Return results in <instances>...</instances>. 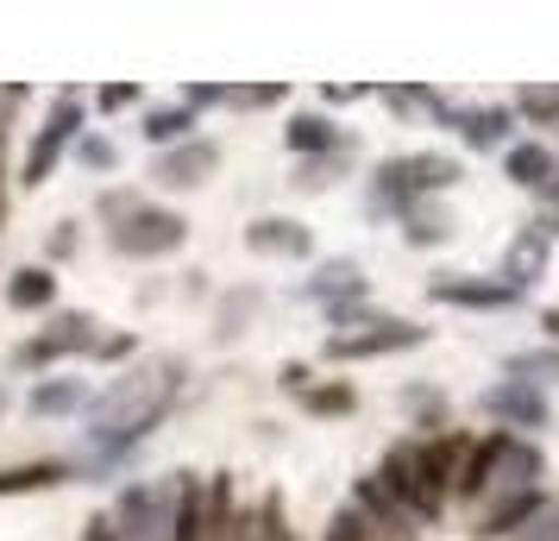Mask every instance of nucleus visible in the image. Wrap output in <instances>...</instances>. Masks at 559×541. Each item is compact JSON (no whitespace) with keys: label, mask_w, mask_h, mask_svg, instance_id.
Listing matches in <instances>:
<instances>
[{"label":"nucleus","mask_w":559,"mask_h":541,"mask_svg":"<svg viewBox=\"0 0 559 541\" xmlns=\"http://www.w3.org/2000/svg\"><path fill=\"white\" fill-rule=\"evenodd\" d=\"M258 303H264V290H258V284L227 290V296L214 303V340H239V334H246V321L258 315Z\"/></svg>","instance_id":"c85d7f7f"},{"label":"nucleus","mask_w":559,"mask_h":541,"mask_svg":"<svg viewBox=\"0 0 559 541\" xmlns=\"http://www.w3.org/2000/svg\"><path fill=\"white\" fill-rule=\"evenodd\" d=\"M227 82H195V89H182V107H189V114H202V107H227Z\"/></svg>","instance_id":"ea45409f"},{"label":"nucleus","mask_w":559,"mask_h":541,"mask_svg":"<svg viewBox=\"0 0 559 541\" xmlns=\"http://www.w3.org/2000/svg\"><path fill=\"white\" fill-rule=\"evenodd\" d=\"M540 479H547V454H540V440L509 435V454H503V479H497V491H540Z\"/></svg>","instance_id":"a878e982"},{"label":"nucleus","mask_w":559,"mask_h":541,"mask_svg":"<svg viewBox=\"0 0 559 541\" xmlns=\"http://www.w3.org/2000/svg\"><path fill=\"white\" fill-rule=\"evenodd\" d=\"M503 454H509V435H503V428L472 435L465 460H459V479H453V497H459V504H484V497L497 491V479H503Z\"/></svg>","instance_id":"4468645a"},{"label":"nucleus","mask_w":559,"mask_h":541,"mask_svg":"<svg viewBox=\"0 0 559 541\" xmlns=\"http://www.w3.org/2000/svg\"><path fill=\"white\" fill-rule=\"evenodd\" d=\"M321 541H390V536H378L365 516L353 510V504H340V510L328 516V529H321Z\"/></svg>","instance_id":"473e14b6"},{"label":"nucleus","mask_w":559,"mask_h":541,"mask_svg":"<svg viewBox=\"0 0 559 541\" xmlns=\"http://www.w3.org/2000/svg\"><path fill=\"white\" fill-rule=\"evenodd\" d=\"M76 252H82V233H76V221H57V227L45 233V264L57 271V264H70Z\"/></svg>","instance_id":"4c0bfd02"},{"label":"nucleus","mask_w":559,"mask_h":541,"mask_svg":"<svg viewBox=\"0 0 559 541\" xmlns=\"http://www.w3.org/2000/svg\"><path fill=\"white\" fill-rule=\"evenodd\" d=\"M503 177L515 183V189H547L554 183V145H540V139H515L503 152Z\"/></svg>","instance_id":"5701e85b"},{"label":"nucleus","mask_w":559,"mask_h":541,"mask_svg":"<svg viewBox=\"0 0 559 541\" xmlns=\"http://www.w3.org/2000/svg\"><path fill=\"white\" fill-rule=\"evenodd\" d=\"M403 410L415 415V428H428V435H440V428H453L447 422V397L428 385H403Z\"/></svg>","instance_id":"2f4dec72"},{"label":"nucleus","mask_w":559,"mask_h":541,"mask_svg":"<svg viewBox=\"0 0 559 541\" xmlns=\"http://www.w3.org/2000/svg\"><path fill=\"white\" fill-rule=\"evenodd\" d=\"M88 397H95V390H88V378H38V385H32V397H26V410L38 415V422H57V415H82L88 410Z\"/></svg>","instance_id":"aec40b11"},{"label":"nucleus","mask_w":559,"mask_h":541,"mask_svg":"<svg viewBox=\"0 0 559 541\" xmlns=\"http://www.w3.org/2000/svg\"><path fill=\"white\" fill-rule=\"evenodd\" d=\"M82 360H95V365H120V372H127V365L139 360V334H95V346H88Z\"/></svg>","instance_id":"f704fd0d"},{"label":"nucleus","mask_w":559,"mask_h":541,"mask_svg":"<svg viewBox=\"0 0 559 541\" xmlns=\"http://www.w3.org/2000/svg\"><path fill=\"white\" fill-rule=\"evenodd\" d=\"M522 541H559V504H554L547 516H534V522H528V536H522Z\"/></svg>","instance_id":"37998d69"},{"label":"nucleus","mask_w":559,"mask_h":541,"mask_svg":"<svg viewBox=\"0 0 559 541\" xmlns=\"http://www.w3.org/2000/svg\"><path fill=\"white\" fill-rule=\"evenodd\" d=\"M221 170V145L214 139H189V145H170V152H157V164H152V177H157V189H170V196H189V189H202L207 177Z\"/></svg>","instance_id":"f8f14e48"},{"label":"nucleus","mask_w":559,"mask_h":541,"mask_svg":"<svg viewBox=\"0 0 559 541\" xmlns=\"http://www.w3.org/2000/svg\"><path fill=\"white\" fill-rule=\"evenodd\" d=\"M540 328H547V346H559V309H540Z\"/></svg>","instance_id":"a18cd8bd"},{"label":"nucleus","mask_w":559,"mask_h":541,"mask_svg":"<svg viewBox=\"0 0 559 541\" xmlns=\"http://www.w3.org/2000/svg\"><path fill=\"white\" fill-rule=\"evenodd\" d=\"M0 227H7V196H0Z\"/></svg>","instance_id":"de8ad7c7"},{"label":"nucleus","mask_w":559,"mask_h":541,"mask_svg":"<svg viewBox=\"0 0 559 541\" xmlns=\"http://www.w3.org/2000/svg\"><path fill=\"white\" fill-rule=\"evenodd\" d=\"M428 328L421 321H408V315H365L358 328L346 334H328L321 340V360L328 365H365V360H390V353H408V346H421Z\"/></svg>","instance_id":"20e7f679"},{"label":"nucleus","mask_w":559,"mask_h":541,"mask_svg":"<svg viewBox=\"0 0 559 541\" xmlns=\"http://www.w3.org/2000/svg\"><path fill=\"white\" fill-rule=\"evenodd\" d=\"M82 132H88V102H82L76 89H63V95L51 102V120L32 132L26 164H20V183H26V189H45V183L57 177V164L76 152Z\"/></svg>","instance_id":"7ed1b4c3"},{"label":"nucleus","mask_w":559,"mask_h":541,"mask_svg":"<svg viewBox=\"0 0 559 541\" xmlns=\"http://www.w3.org/2000/svg\"><path fill=\"white\" fill-rule=\"evenodd\" d=\"M246 252L258 258H314V233L302 221H289V214H264L246 227Z\"/></svg>","instance_id":"f3484780"},{"label":"nucleus","mask_w":559,"mask_h":541,"mask_svg":"<svg viewBox=\"0 0 559 541\" xmlns=\"http://www.w3.org/2000/svg\"><path fill=\"white\" fill-rule=\"evenodd\" d=\"M76 479V460H20L0 466V497H26V491H51Z\"/></svg>","instance_id":"4be33fe9"},{"label":"nucleus","mask_w":559,"mask_h":541,"mask_svg":"<svg viewBox=\"0 0 559 541\" xmlns=\"http://www.w3.org/2000/svg\"><path fill=\"white\" fill-rule=\"evenodd\" d=\"M76 164L102 177V170H114V164H120V145H114V139H102V132H82V139H76Z\"/></svg>","instance_id":"c9c22d12"},{"label":"nucleus","mask_w":559,"mask_h":541,"mask_svg":"<svg viewBox=\"0 0 559 541\" xmlns=\"http://www.w3.org/2000/svg\"><path fill=\"white\" fill-rule=\"evenodd\" d=\"M195 127H202V114H189L182 102H170V107H145V145L152 152H170V145H189L195 139Z\"/></svg>","instance_id":"393cba45"},{"label":"nucleus","mask_w":559,"mask_h":541,"mask_svg":"<svg viewBox=\"0 0 559 541\" xmlns=\"http://www.w3.org/2000/svg\"><path fill=\"white\" fill-rule=\"evenodd\" d=\"M283 145L302 157V164H314V157L346 152V132H340V120H333V114H296V120L283 127Z\"/></svg>","instance_id":"6ab92c4d"},{"label":"nucleus","mask_w":559,"mask_h":541,"mask_svg":"<svg viewBox=\"0 0 559 541\" xmlns=\"http://www.w3.org/2000/svg\"><path fill=\"white\" fill-rule=\"evenodd\" d=\"M554 239H559V208H540L528 227L509 233L497 278H503V284H515V290H534L540 278H547V264H554Z\"/></svg>","instance_id":"1a4fd4ad"},{"label":"nucleus","mask_w":559,"mask_h":541,"mask_svg":"<svg viewBox=\"0 0 559 541\" xmlns=\"http://www.w3.org/2000/svg\"><path fill=\"white\" fill-rule=\"evenodd\" d=\"M95 334H102V328H95L88 309H57L45 334H32V340L13 346V365H20V372H57L63 360H82V353L95 346Z\"/></svg>","instance_id":"0eeeda50"},{"label":"nucleus","mask_w":559,"mask_h":541,"mask_svg":"<svg viewBox=\"0 0 559 541\" xmlns=\"http://www.w3.org/2000/svg\"><path fill=\"white\" fill-rule=\"evenodd\" d=\"M95 107H102V114H127V107H139V89H132V82H102V89H95Z\"/></svg>","instance_id":"58836bf2"},{"label":"nucleus","mask_w":559,"mask_h":541,"mask_svg":"<svg viewBox=\"0 0 559 541\" xmlns=\"http://www.w3.org/2000/svg\"><path fill=\"white\" fill-rule=\"evenodd\" d=\"M7 410H13V390H7V378H0V422H7Z\"/></svg>","instance_id":"49530a36"},{"label":"nucleus","mask_w":559,"mask_h":541,"mask_svg":"<svg viewBox=\"0 0 559 541\" xmlns=\"http://www.w3.org/2000/svg\"><path fill=\"white\" fill-rule=\"evenodd\" d=\"M547 510H554L547 485L540 491H497V497L484 504V516H478V541H522L528 536V522L534 516H547Z\"/></svg>","instance_id":"ddd939ff"},{"label":"nucleus","mask_w":559,"mask_h":541,"mask_svg":"<svg viewBox=\"0 0 559 541\" xmlns=\"http://www.w3.org/2000/svg\"><path fill=\"white\" fill-rule=\"evenodd\" d=\"M170 541H207V479H202V472H177V516H170Z\"/></svg>","instance_id":"412c9836"},{"label":"nucleus","mask_w":559,"mask_h":541,"mask_svg":"<svg viewBox=\"0 0 559 541\" xmlns=\"http://www.w3.org/2000/svg\"><path fill=\"white\" fill-rule=\"evenodd\" d=\"M509 107H515V120H528V127H559V82H528V89L509 95Z\"/></svg>","instance_id":"7c9ffc66"},{"label":"nucleus","mask_w":559,"mask_h":541,"mask_svg":"<svg viewBox=\"0 0 559 541\" xmlns=\"http://www.w3.org/2000/svg\"><path fill=\"white\" fill-rule=\"evenodd\" d=\"M0 177H7V170H0Z\"/></svg>","instance_id":"8fccbe9b"},{"label":"nucleus","mask_w":559,"mask_h":541,"mask_svg":"<svg viewBox=\"0 0 559 541\" xmlns=\"http://www.w3.org/2000/svg\"><path fill=\"white\" fill-rule=\"evenodd\" d=\"M57 278L51 264H20V271H7V309L13 315H51L57 309Z\"/></svg>","instance_id":"a211bd4d"},{"label":"nucleus","mask_w":559,"mask_h":541,"mask_svg":"<svg viewBox=\"0 0 559 541\" xmlns=\"http://www.w3.org/2000/svg\"><path fill=\"white\" fill-rule=\"evenodd\" d=\"M182 246H189V221H182L177 208H157V202H145L120 227H107V252L132 258V264H157V258L182 252Z\"/></svg>","instance_id":"423d86ee"},{"label":"nucleus","mask_w":559,"mask_h":541,"mask_svg":"<svg viewBox=\"0 0 559 541\" xmlns=\"http://www.w3.org/2000/svg\"><path fill=\"white\" fill-rule=\"evenodd\" d=\"M459 177H465V170H459V157H447V152H396L365 177V214H371V221H396L408 202H440Z\"/></svg>","instance_id":"f03ea898"},{"label":"nucleus","mask_w":559,"mask_h":541,"mask_svg":"<svg viewBox=\"0 0 559 541\" xmlns=\"http://www.w3.org/2000/svg\"><path fill=\"white\" fill-rule=\"evenodd\" d=\"M296 403H302L314 422H340V415H358V385L353 378H314Z\"/></svg>","instance_id":"bb28decb"},{"label":"nucleus","mask_w":559,"mask_h":541,"mask_svg":"<svg viewBox=\"0 0 559 541\" xmlns=\"http://www.w3.org/2000/svg\"><path fill=\"white\" fill-rule=\"evenodd\" d=\"M515 107L509 102H484V107H453V132H459V145L465 152H509L515 145Z\"/></svg>","instance_id":"2eb2a0df"},{"label":"nucleus","mask_w":559,"mask_h":541,"mask_svg":"<svg viewBox=\"0 0 559 541\" xmlns=\"http://www.w3.org/2000/svg\"><path fill=\"white\" fill-rule=\"evenodd\" d=\"M277 385H283V390H296V397H302V390L314 385V372H308L302 360H289V365H283V372H277Z\"/></svg>","instance_id":"79ce46f5"},{"label":"nucleus","mask_w":559,"mask_h":541,"mask_svg":"<svg viewBox=\"0 0 559 541\" xmlns=\"http://www.w3.org/2000/svg\"><path fill=\"white\" fill-rule=\"evenodd\" d=\"M378 102L390 107V114H433L440 127H453V102L440 95V89H421V82H396V89H378Z\"/></svg>","instance_id":"cd10ccee"},{"label":"nucleus","mask_w":559,"mask_h":541,"mask_svg":"<svg viewBox=\"0 0 559 541\" xmlns=\"http://www.w3.org/2000/svg\"><path fill=\"white\" fill-rule=\"evenodd\" d=\"M114 529L120 541H170V516H177V472L170 479H127L114 491Z\"/></svg>","instance_id":"39448f33"},{"label":"nucleus","mask_w":559,"mask_h":541,"mask_svg":"<svg viewBox=\"0 0 559 541\" xmlns=\"http://www.w3.org/2000/svg\"><path fill=\"white\" fill-rule=\"evenodd\" d=\"M0 145H7V114H0Z\"/></svg>","instance_id":"09e8293b"},{"label":"nucleus","mask_w":559,"mask_h":541,"mask_svg":"<svg viewBox=\"0 0 559 541\" xmlns=\"http://www.w3.org/2000/svg\"><path fill=\"white\" fill-rule=\"evenodd\" d=\"M396 227H403V239L415 252H433V246L453 239V214H447V202H408L403 214H396Z\"/></svg>","instance_id":"b1692460"},{"label":"nucleus","mask_w":559,"mask_h":541,"mask_svg":"<svg viewBox=\"0 0 559 541\" xmlns=\"http://www.w3.org/2000/svg\"><path fill=\"white\" fill-rule=\"evenodd\" d=\"M302 296L314 309H340V303H365L371 284H365V271H358V258H321V264L308 271Z\"/></svg>","instance_id":"dca6fc26"},{"label":"nucleus","mask_w":559,"mask_h":541,"mask_svg":"<svg viewBox=\"0 0 559 541\" xmlns=\"http://www.w3.org/2000/svg\"><path fill=\"white\" fill-rule=\"evenodd\" d=\"M428 296L440 309H472V315H503V309L528 303V290L503 284L497 271L490 278H478V271H440V278H428Z\"/></svg>","instance_id":"9d476101"},{"label":"nucleus","mask_w":559,"mask_h":541,"mask_svg":"<svg viewBox=\"0 0 559 541\" xmlns=\"http://www.w3.org/2000/svg\"><path fill=\"white\" fill-rule=\"evenodd\" d=\"M503 378H522V385H559V346H522L503 360Z\"/></svg>","instance_id":"c756f323"},{"label":"nucleus","mask_w":559,"mask_h":541,"mask_svg":"<svg viewBox=\"0 0 559 541\" xmlns=\"http://www.w3.org/2000/svg\"><path fill=\"white\" fill-rule=\"evenodd\" d=\"M365 95H378L371 82H340V89H321V102L328 107H353V102H365Z\"/></svg>","instance_id":"a19ab883"},{"label":"nucleus","mask_w":559,"mask_h":541,"mask_svg":"<svg viewBox=\"0 0 559 541\" xmlns=\"http://www.w3.org/2000/svg\"><path fill=\"white\" fill-rule=\"evenodd\" d=\"M289 102V89L283 82H258V89H233L227 107H239V114H258V107H283Z\"/></svg>","instance_id":"e433bc0d"},{"label":"nucleus","mask_w":559,"mask_h":541,"mask_svg":"<svg viewBox=\"0 0 559 541\" xmlns=\"http://www.w3.org/2000/svg\"><path fill=\"white\" fill-rule=\"evenodd\" d=\"M465 447H472V435H465V428H440V435L390 440V447H383V460L371 466V472H378L383 485L403 497V510L415 516L421 529H433V522L447 516V504H453V479H459Z\"/></svg>","instance_id":"f257e3e1"},{"label":"nucleus","mask_w":559,"mask_h":541,"mask_svg":"<svg viewBox=\"0 0 559 541\" xmlns=\"http://www.w3.org/2000/svg\"><path fill=\"white\" fill-rule=\"evenodd\" d=\"M478 410L490 415V428L522 435V440H534L540 428H554V403H547V390L522 385V378H497V385L478 397Z\"/></svg>","instance_id":"6e6552de"},{"label":"nucleus","mask_w":559,"mask_h":541,"mask_svg":"<svg viewBox=\"0 0 559 541\" xmlns=\"http://www.w3.org/2000/svg\"><path fill=\"white\" fill-rule=\"evenodd\" d=\"M82 541H120V529H114V516H107V510H95V516H88V529H82Z\"/></svg>","instance_id":"c03bdc74"},{"label":"nucleus","mask_w":559,"mask_h":541,"mask_svg":"<svg viewBox=\"0 0 559 541\" xmlns=\"http://www.w3.org/2000/svg\"><path fill=\"white\" fill-rule=\"evenodd\" d=\"M346 504H353V510L365 516L378 536H390V541H421V522L403 510V497L383 485L378 472H358V479H353V497H346Z\"/></svg>","instance_id":"9b49d317"},{"label":"nucleus","mask_w":559,"mask_h":541,"mask_svg":"<svg viewBox=\"0 0 559 541\" xmlns=\"http://www.w3.org/2000/svg\"><path fill=\"white\" fill-rule=\"evenodd\" d=\"M139 208H145L139 189H102V196H95V221H102V227H120V221H132Z\"/></svg>","instance_id":"72a5a7b5"}]
</instances>
